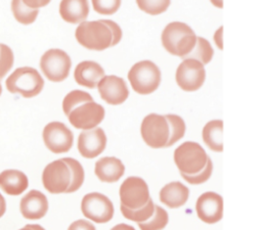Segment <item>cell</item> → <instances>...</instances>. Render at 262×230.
Listing matches in <instances>:
<instances>
[{
    "label": "cell",
    "mask_w": 262,
    "mask_h": 230,
    "mask_svg": "<svg viewBox=\"0 0 262 230\" xmlns=\"http://www.w3.org/2000/svg\"><path fill=\"white\" fill-rule=\"evenodd\" d=\"M143 141L152 148L166 147L169 140V125L165 116L158 113L147 114L140 128Z\"/></svg>",
    "instance_id": "cell-7"
},
{
    "label": "cell",
    "mask_w": 262,
    "mask_h": 230,
    "mask_svg": "<svg viewBox=\"0 0 262 230\" xmlns=\"http://www.w3.org/2000/svg\"><path fill=\"white\" fill-rule=\"evenodd\" d=\"M25 5L32 9H39L40 7L46 6L51 0H21Z\"/></svg>",
    "instance_id": "cell-37"
},
{
    "label": "cell",
    "mask_w": 262,
    "mask_h": 230,
    "mask_svg": "<svg viewBox=\"0 0 262 230\" xmlns=\"http://www.w3.org/2000/svg\"><path fill=\"white\" fill-rule=\"evenodd\" d=\"M59 14L67 22L81 24L89 14L88 0H61Z\"/></svg>",
    "instance_id": "cell-20"
},
{
    "label": "cell",
    "mask_w": 262,
    "mask_h": 230,
    "mask_svg": "<svg viewBox=\"0 0 262 230\" xmlns=\"http://www.w3.org/2000/svg\"><path fill=\"white\" fill-rule=\"evenodd\" d=\"M100 97L108 104L118 105L123 103L129 95L125 81L117 76H104L97 84Z\"/></svg>",
    "instance_id": "cell-15"
},
{
    "label": "cell",
    "mask_w": 262,
    "mask_h": 230,
    "mask_svg": "<svg viewBox=\"0 0 262 230\" xmlns=\"http://www.w3.org/2000/svg\"><path fill=\"white\" fill-rule=\"evenodd\" d=\"M68 230H96L94 225L86 220H77L73 222Z\"/></svg>",
    "instance_id": "cell-36"
},
{
    "label": "cell",
    "mask_w": 262,
    "mask_h": 230,
    "mask_svg": "<svg viewBox=\"0 0 262 230\" xmlns=\"http://www.w3.org/2000/svg\"><path fill=\"white\" fill-rule=\"evenodd\" d=\"M206 79L204 64L192 58H185L176 71V82L178 86L188 92L200 89Z\"/></svg>",
    "instance_id": "cell-9"
},
{
    "label": "cell",
    "mask_w": 262,
    "mask_h": 230,
    "mask_svg": "<svg viewBox=\"0 0 262 230\" xmlns=\"http://www.w3.org/2000/svg\"><path fill=\"white\" fill-rule=\"evenodd\" d=\"M222 34H223V27L218 28V30H217V31L215 32V34H214V41H215L216 46H217L219 49H222V48H223Z\"/></svg>",
    "instance_id": "cell-38"
},
{
    "label": "cell",
    "mask_w": 262,
    "mask_h": 230,
    "mask_svg": "<svg viewBox=\"0 0 262 230\" xmlns=\"http://www.w3.org/2000/svg\"><path fill=\"white\" fill-rule=\"evenodd\" d=\"M100 20H101V22H103L110 29V31L112 33V44H111V46L117 45L121 41L122 36H123L122 29L120 28V26L117 22H115L111 19H100Z\"/></svg>",
    "instance_id": "cell-35"
},
{
    "label": "cell",
    "mask_w": 262,
    "mask_h": 230,
    "mask_svg": "<svg viewBox=\"0 0 262 230\" xmlns=\"http://www.w3.org/2000/svg\"><path fill=\"white\" fill-rule=\"evenodd\" d=\"M28 185V177L21 171L9 169L0 173V188L9 195H19Z\"/></svg>",
    "instance_id": "cell-21"
},
{
    "label": "cell",
    "mask_w": 262,
    "mask_h": 230,
    "mask_svg": "<svg viewBox=\"0 0 262 230\" xmlns=\"http://www.w3.org/2000/svg\"><path fill=\"white\" fill-rule=\"evenodd\" d=\"M93 9L99 14H113L121 6V0H91Z\"/></svg>",
    "instance_id": "cell-34"
},
{
    "label": "cell",
    "mask_w": 262,
    "mask_h": 230,
    "mask_svg": "<svg viewBox=\"0 0 262 230\" xmlns=\"http://www.w3.org/2000/svg\"><path fill=\"white\" fill-rule=\"evenodd\" d=\"M43 186L50 193H63L70 186L71 173L68 165L62 159L48 164L42 174Z\"/></svg>",
    "instance_id": "cell-11"
},
{
    "label": "cell",
    "mask_w": 262,
    "mask_h": 230,
    "mask_svg": "<svg viewBox=\"0 0 262 230\" xmlns=\"http://www.w3.org/2000/svg\"><path fill=\"white\" fill-rule=\"evenodd\" d=\"M222 133L223 122L221 120L210 121L203 128V140L211 150L221 152L223 150Z\"/></svg>",
    "instance_id": "cell-23"
},
{
    "label": "cell",
    "mask_w": 262,
    "mask_h": 230,
    "mask_svg": "<svg viewBox=\"0 0 262 230\" xmlns=\"http://www.w3.org/2000/svg\"><path fill=\"white\" fill-rule=\"evenodd\" d=\"M43 141L46 147L53 153L68 152L73 145L72 131L60 122H51L43 129Z\"/></svg>",
    "instance_id": "cell-10"
},
{
    "label": "cell",
    "mask_w": 262,
    "mask_h": 230,
    "mask_svg": "<svg viewBox=\"0 0 262 230\" xmlns=\"http://www.w3.org/2000/svg\"><path fill=\"white\" fill-rule=\"evenodd\" d=\"M19 230H45V229L38 224H28Z\"/></svg>",
    "instance_id": "cell-39"
},
{
    "label": "cell",
    "mask_w": 262,
    "mask_h": 230,
    "mask_svg": "<svg viewBox=\"0 0 262 230\" xmlns=\"http://www.w3.org/2000/svg\"><path fill=\"white\" fill-rule=\"evenodd\" d=\"M61 159L68 165L71 173V183L66 192L67 193L75 192L82 186L84 182V169L82 165L75 158L64 157Z\"/></svg>",
    "instance_id": "cell-27"
},
{
    "label": "cell",
    "mask_w": 262,
    "mask_h": 230,
    "mask_svg": "<svg viewBox=\"0 0 262 230\" xmlns=\"http://www.w3.org/2000/svg\"><path fill=\"white\" fill-rule=\"evenodd\" d=\"M106 146V136L101 128L84 130L78 138V150L85 158L98 156Z\"/></svg>",
    "instance_id": "cell-16"
},
{
    "label": "cell",
    "mask_w": 262,
    "mask_h": 230,
    "mask_svg": "<svg viewBox=\"0 0 262 230\" xmlns=\"http://www.w3.org/2000/svg\"><path fill=\"white\" fill-rule=\"evenodd\" d=\"M1 92H2V87H1V83H0V95H1Z\"/></svg>",
    "instance_id": "cell-43"
},
{
    "label": "cell",
    "mask_w": 262,
    "mask_h": 230,
    "mask_svg": "<svg viewBox=\"0 0 262 230\" xmlns=\"http://www.w3.org/2000/svg\"><path fill=\"white\" fill-rule=\"evenodd\" d=\"M212 172H213V164H212V160L210 158H208L206 166L199 173L191 174V175L181 173V176L186 182H188L190 184H202V183L206 182L211 177Z\"/></svg>",
    "instance_id": "cell-32"
},
{
    "label": "cell",
    "mask_w": 262,
    "mask_h": 230,
    "mask_svg": "<svg viewBox=\"0 0 262 230\" xmlns=\"http://www.w3.org/2000/svg\"><path fill=\"white\" fill-rule=\"evenodd\" d=\"M169 125V140L166 147L175 144L179 141L185 133V123L183 119L177 114H166L165 116Z\"/></svg>",
    "instance_id": "cell-28"
},
{
    "label": "cell",
    "mask_w": 262,
    "mask_h": 230,
    "mask_svg": "<svg viewBox=\"0 0 262 230\" xmlns=\"http://www.w3.org/2000/svg\"><path fill=\"white\" fill-rule=\"evenodd\" d=\"M111 230H135L132 226L127 225V224H118L114 226Z\"/></svg>",
    "instance_id": "cell-40"
},
{
    "label": "cell",
    "mask_w": 262,
    "mask_h": 230,
    "mask_svg": "<svg viewBox=\"0 0 262 230\" xmlns=\"http://www.w3.org/2000/svg\"><path fill=\"white\" fill-rule=\"evenodd\" d=\"M13 65V52L5 44H0V80L11 70Z\"/></svg>",
    "instance_id": "cell-33"
},
{
    "label": "cell",
    "mask_w": 262,
    "mask_h": 230,
    "mask_svg": "<svg viewBox=\"0 0 262 230\" xmlns=\"http://www.w3.org/2000/svg\"><path fill=\"white\" fill-rule=\"evenodd\" d=\"M19 210L24 218L38 220L46 215L48 211V200L41 191L31 190L21 198Z\"/></svg>",
    "instance_id": "cell-17"
},
{
    "label": "cell",
    "mask_w": 262,
    "mask_h": 230,
    "mask_svg": "<svg viewBox=\"0 0 262 230\" xmlns=\"http://www.w3.org/2000/svg\"><path fill=\"white\" fill-rule=\"evenodd\" d=\"M161 39L164 48L170 54L183 58L194 47L196 35L186 24L173 21L165 27Z\"/></svg>",
    "instance_id": "cell-1"
},
{
    "label": "cell",
    "mask_w": 262,
    "mask_h": 230,
    "mask_svg": "<svg viewBox=\"0 0 262 230\" xmlns=\"http://www.w3.org/2000/svg\"><path fill=\"white\" fill-rule=\"evenodd\" d=\"M103 77L104 71L101 65L91 60H85L78 63L74 72V78L76 82L79 85L90 89L95 88Z\"/></svg>",
    "instance_id": "cell-18"
},
{
    "label": "cell",
    "mask_w": 262,
    "mask_h": 230,
    "mask_svg": "<svg viewBox=\"0 0 262 230\" xmlns=\"http://www.w3.org/2000/svg\"><path fill=\"white\" fill-rule=\"evenodd\" d=\"M195 212L198 217L207 224H215L223 216L222 196L213 191L203 193L196 200Z\"/></svg>",
    "instance_id": "cell-14"
},
{
    "label": "cell",
    "mask_w": 262,
    "mask_h": 230,
    "mask_svg": "<svg viewBox=\"0 0 262 230\" xmlns=\"http://www.w3.org/2000/svg\"><path fill=\"white\" fill-rule=\"evenodd\" d=\"M168 214L160 205H155L152 216L144 221L138 223L140 230H163L168 224Z\"/></svg>",
    "instance_id": "cell-29"
},
{
    "label": "cell",
    "mask_w": 262,
    "mask_h": 230,
    "mask_svg": "<svg viewBox=\"0 0 262 230\" xmlns=\"http://www.w3.org/2000/svg\"><path fill=\"white\" fill-rule=\"evenodd\" d=\"M128 80L132 89L141 95L156 91L161 83V71L150 60L136 62L128 73Z\"/></svg>",
    "instance_id": "cell-3"
},
{
    "label": "cell",
    "mask_w": 262,
    "mask_h": 230,
    "mask_svg": "<svg viewBox=\"0 0 262 230\" xmlns=\"http://www.w3.org/2000/svg\"><path fill=\"white\" fill-rule=\"evenodd\" d=\"M121 204L135 210L143 206L149 199L147 184L139 177H128L120 186Z\"/></svg>",
    "instance_id": "cell-12"
},
{
    "label": "cell",
    "mask_w": 262,
    "mask_h": 230,
    "mask_svg": "<svg viewBox=\"0 0 262 230\" xmlns=\"http://www.w3.org/2000/svg\"><path fill=\"white\" fill-rule=\"evenodd\" d=\"M6 88L11 93L31 98L37 96L44 87V80L39 72L30 66L18 67L6 79Z\"/></svg>",
    "instance_id": "cell-2"
},
{
    "label": "cell",
    "mask_w": 262,
    "mask_h": 230,
    "mask_svg": "<svg viewBox=\"0 0 262 230\" xmlns=\"http://www.w3.org/2000/svg\"><path fill=\"white\" fill-rule=\"evenodd\" d=\"M68 118L75 128L90 130L96 128L102 122L104 118V108L100 104L90 101L74 108Z\"/></svg>",
    "instance_id": "cell-13"
},
{
    "label": "cell",
    "mask_w": 262,
    "mask_h": 230,
    "mask_svg": "<svg viewBox=\"0 0 262 230\" xmlns=\"http://www.w3.org/2000/svg\"><path fill=\"white\" fill-rule=\"evenodd\" d=\"M189 196L188 188L180 182H171L165 185L160 191V200L171 209L183 205Z\"/></svg>",
    "instance_id": "cell-22"
},
{
    "label": "cell",
    "mask_w": 262,
    "mask_h": 230,
    "mask_svg": "<svg viewBox=\"0 0 262 230\" xmlns=\"http://www.w3.org/2000/svg\"><path fill=\"white\" fill-rule=\"evenodd\" d=\"M83 215L98 224L106 223L114 216V205L111 199L102 193H87L81 201Z\"/></svg>",
    "instance_id": "cell-8"
},
{
    "label": "cell",
    "mask_w": 262,
    "mask_h": 230,
    "mask_svg": "<svg viewBox=\"0 0 262 230\" xmlns=\"http://www.w3.org/2000/svg\"><path fill=\"white\" fill-rule=\"evenodd\" d=\"M208 155L196 142L187 141L179 145L174 151V162L181 173L195 174L204 169Z\"/></svg>",
    "instance_id": "cell-5"
},
{
    "label": "cell",
    "mask_w": 262,
    "mask_h": 230,
    "mask_svg": "<svg viewBox=\"0 0 262 230\" xmlns=\"http://www.w3.org/2000/svg\"><path fill=\"white\" fill-rule=\"evenodd\" d=\"M210 1H211V3L214 6H216L218 8H222L223 7V0H210Z\"/></svg>",
    "instance_id": "cell-42"
},
{
    "label": "cell",
    "mask_w": 262,
    "mask_h": 230,
    "mask_svg": "<svg viewBox=\"0 0 262 230\" xmlns=\"http://www.w3.org/2000/svg\"><path fill=\"white\" fill-rule=\"evenodd\" d=\"M11 10L14 18L23 25L33 24L39 13L38 9H32L25 5L21 0H11Z\"/></svg>",
    "instance_id": "cell-26"
},
{
    "label": "cell",
    "mask_w": 262,
    "mask_h": 230,
    "mask_svg": "<svg viewBox=\"0 0 262 230\" xmlns=\"http://www.w3.org/2000/svg\"><path fill=\"white\" fill-rule=\"evenodd\" d=\"M213 54H214V51L210 42L203 37H196L194 47L187 55L183 57V59L192 58L205 65L211 61Z\"/></svg>",
    "instance_id": "cell-24"
},
{
    "label": "cell",
    "mask_w": 262,
    "mask_h": 230,
    "mask_svg": "<svg viewBox=\"0 0 262 230\" xmlns=\"http://www.w3.org/2000/svg\"><path fill=\"white\" fill-rule=\"evenodd\" d=\"M94 172L101 182L113 183L118 181L124 175L125 167L119 158L105 156L99 158L95 163Z\"/></svg>",
    "instance_id": "cell-19"
},
{
    "label": "cell",
    "mask_w": 262,
    "mask_h": 230,
    "mask_svg": "<svg viewBox=\"0 0 262 230\" xmlns=\"http://www.w3.org/2000/svg\"><path fill=\"white\" fill-rule=\"evenodd\" d=\"M69 54L57 48L47 50L40 59V67L44 76L51 82H61L69 76L71 70Z\"/></svg>",
    "instance_id": "cell-6"
},
{
    "label": "cell",
    "mask_w": 262,
    "mask_h": 230,
    "mask_svg": "<svg viewBox=\"0 0 262 230\" xmlns=\"http://www.w3.org/2000/svg\"><path fill=\"white\" fill-rule=\"evenodd\" d=\"M171 0H136V3L142 11L147 14L157 15L166 11Z\"/></svg>",
    "instance_id": "cell-31"
},
{
    "label": "cell",
    "mask_w": 262,
    "mask_h": 230,
    "mask_svg": "<svg viewBox=\"0 0 262 230\" xmlns=\"http://www.w3.org/2000/svg\"><path fill=\"white\" fill-rule=\"evenodd\" d=\"M93 101L92 96L85 92V91H81V90H73L70 93H68L62 101V109L66 116H69L70 112L76 108L77 106L86 103V102H90Z\"/></svg>",
    "instance_id": "cell-30"
},
{
    "label": "cell",
    "mask_w": 262,
    "mask_h": 230,
    "mask_svg": "<svg viewBox=\"0 0 262 230\" xmlns=\"http://www.w3.org/2000/svg\"><path fill=\"white\" fill-rule=\"evenodd\" d=\"M76 39L83 47L101 51L112 44V33L101 20L82 21L75 33Z\"/></svg>",
    "instance_id": "cell-4"
},
{
    "label": "cell",
    "mask_w": 262,
    "mask_h": 230,
    "mask_svg": "<svg viewBox=\"0 0 262 230\" xmlns=\"http://www.w3.org/2000/svg\"><path fill=\"white\" fill-rule=\"evenodd\" d=\"M5 211H6V202H5V199L2 196V194L0 193V218L4 215Z\"/></svg>",
    "instance_id": "cell-41"
},
{
    "label": "cell",
    "mask_w": 262,
    "mask_h": 230,
    "mask_svg": "<svg viewBox=\"0 0 262 230\" xmlns=\"http://www.w3.org/2000/svg\"><path fill=\"white\" fill-rule=\"evenodd\" d=\"M154 211H155V204L150 198L147 200V202L143 206H141L139 209H135V210L129 209V208L121 204V212H122L123 216L126 219L131 220L136 223H140V222H144V221L148 220L152 216Z\"/></svg>",
    "instance_id": "cell-25"
}]
</instances>
